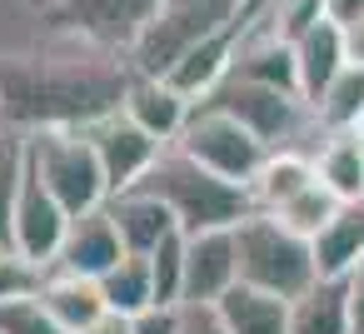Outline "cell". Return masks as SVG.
I'll list each match as a JSON object with an SVG mask.
<instances>
[{
    "label": "cell",
    "mask_w": 364,
    "mask_h": 334,
    "mask_svg": "<svg viewBox=\"0 0 364 334\" xmlns=\"http://www.w3.org/2000/svg\"><path fill=\"white\" fill-rule=\"evenodd\" d=\"M26 160L31 175L70 210V215H90L110 200L100 155L85 135V125H46V130H26Z\"/></svg>",
    "instance_id": "5b68a950"
},
{
    "label": "cell",
    "mask_w": 364,
    "mask_h": 334,
    "mask_svg": "<svg viewBox=\"0 0 364 334\" xmlns=\"http://www.w3.org/2000/svg\"><path fill=\"white\" fill-rule=\"evenodd\" d=\"M0 334H70V329H60V324L46 314V304L31 294V299L0 304Z\"/></svg>",
    "instance_id": "f546056e"
},
{
    "label": "cell",
    "mask_w": 364,
    "mask_h": 334,
    "mask_svg": "<svg viewBox=\"0 0 364 334\" xmlns=\"http://www.w3.org/2000/svg\"><path fill=\"white\" fill-rule=\"evenodd\" d=\"M205 100L220 105V110H230V115H235L245 130H255L269 150H279V145H299V150L314 155V150L324 145V130L314 125V110H309V100H304L299 90L264 85V80H250V75L230 70Z\"/></svg>",
    "instance_id": "277c9868"
},
{
    "label": "cell",
    "mask_w": 364,
    "mask_h": 334,
    "mask_svg": "<svg viewBox=\"0 0 364 334\" xmlns=\"http://www.w3.org/2000/svg\"><path fill=\"white\" fill-rule=\"evenodd\" d=\"M120 110H125L145 135H155L160 145H175L180 130H185V120H190V110H195V100L180 95L165 75H135V70H130V85H125V95H120Z\"/></svg>",
    "instance_id": "8fae6325"
},
{
    "label": "cell",
    "mask_w": 364,
    "mask_h": 334,
    "mask_svg": "<svg viewBox=\"0 0 364 334\" xmlns=\"http://www.w3.org/2000/svg\"><path fill=\"white\" fill-rule=\"evenodd\" d=\"M100 289H105V304H110L115 314H140L145 304H155L150 259H145V254H125L115 269L100 274Z\"/></svg>",
    "instance_id": "d4e9b609"
},
{
    "label": "cell",
    "mask_w": 364,
    "mask_h": 334,
    "mask_svg": "<svg viewBox=\"0 0 364 334\" xmlns=\"http://www.w3.org/2000/svg\"><path fill=\"white\" fill-rule=\"evenodd\" d=\"M130 249H125V239H120V230H115V220H110V210L100 205V210H90V215H75L70 220V235H65V244H60V254H55V264H65V269H80V274H105V269H115L120 259H125Z\"/></svg>",
    "instance_id": "9a60e30c"
},
{
    "label": "cell",
    "mask_w": 364,
    "mask_h": 334,
    "mask_svg": "<svg viewBox=\"0 0 364 334\" xmlns=\"http://www.w3.org/2000/svg\"><path fill=\"white\" fill-rule=\"evenodd\" d=\"M125 85H130L125 50L60 21L41 50L0 65V110L16 130L95 125L100 115L120 110Z\"/></svg>",
    "instance_id": "6da1fadb"
},
{
    "label": "cell",
    "mask_w": 364,
    "mask_h": 334,
    "mask_svg": "<svg viewBox=\"0 0 364 334\" xmlns=\"http://www.w3.org/2000/svg\"><path fill=\"white\" fill-rule=\"evenodd\" d=\"M50 6H55L60 21H70V26L90 31L95 41L125 50L135 41V31L145 26V16L155 11V0H50Z\"/></svg>",
    "instance_id": "2e32d148"
},
{
    "label": "cell",
    "mask_w": 364,
    "mask_h": 334,
    "mask_svg": "<svg viewBox=\"0 0 364 334\" xmlns=\"http://www.w3.org/2000/svg\"><path fill=\"white\" fill-rule=\"evenodd\" d=\"M175 314H180V304H145L140 314H130V329L135 334H175Z\"/></svg>",
    "instance_id": "1f68e13d"
},
{
    "label": "cell",
    "mask_w": 364,
    "mask_h": 334,
    "mask_svg": "<svg viewBox=\"0 0 364 334\" xmlns=\"http://www.w3.org/2000/svg\"><path fill=\"white\" fill-rule=\"evenodd\" d=\"M324 21L329 26H354V21H364V0H324Z\"/></svg>",
    "instance_id": "836d02e7"
},
{
    "label": "cell",
    "mask_w": 364,
    "mask_h": 334,
    "mask_svg": "<svg viewBox=\"0 0 364 334\" xmlns=\"http://www.w3.org/2000/svg\"><path fill=\"white\" fill-rule=\"evenodd\" d=\"M339 36H344V60L364 70V21H354V26H344Z\"/></svg>",
    "instance_id": "e575fe53"
},
{
    "label": "cell",
    "mask_w": 364,
    "mask_h": 334,
    "mask_svg": "<svg viewBox=\"0 0 364 334\" xmlns=\"http://www.w3.org/2000/svg\"><path fill=\"white\" fill-rule=\"evenodd\" d=\"M6 130H11V120H6V110H0V135H6Z\"/></svg>",
    "instance_id": "8d00e7d4"
},
{
    "label": "cell",
    "mask_w": 364,
    "mask_h": 334,
    "mask_svg": "<svg viewBox=\"0 0 364 334\" xmlns=\"http://www.w3.org/2000/svg\"><path fill=\"white\" fill-rule=\"evenodd\" d=\"M26 185V130H6L0 135V244H11V220H16V200Z\"/></svg>",
    "instance_id": "4316f807"
},
{
    "label": "cell",
    "mask_w": 364,
    "mask_h": 334,
    "mask_svg": "<svg viewBox=\"0 0 364 334\" xmlns=\"http://www.w3.org/2000/svg\"><path fill=\"white\" fill-rule=\"evenodd\" d=\"M235 55H240V16H235L225 31H215L210 41H200L195 50H185V55L170 65L165 80H170L180 95H190V100L200 105V100H205V95L235 70Z\"/></svg>",
    "instance_id": "4fadbf2b"
},
{
    "label": "cell",
    "mask_w": 364,
    "mask_h": 334,
    "mask_svg": "<svg viewBox=\"0 0 364 334\" xmlns=\"http://www.w3.org/2000/svg\"><path fill=\"white\" fill-rule=\"evenodd\" d=\"M349 60H344V36H339V26H329V21H319V26H309L299 41H294V70H299V95L314 105L324 90H329V80L344 70Z\"/></svg>",
    "instance_id": "e0dca14e"
},
{
    "label": "cell",
    "mask_w": 364,
    "mask_h": 334,
    "mask_svg": "<svg viewBox=\"0 0 364 334\" xmlns=\"http://www.w3.org/2000/svg\"><path fill=\"white\" fill-rule=\"evenodd\" d=\"M240 284V254H235V225L230 230H200L185 235V299L220 304ZM180 299V304H185Z\"/></svg>",
    "instance_id": "30bf717a"
},
{
    "label": "cell",
    "mask_w": 364,
    "mask_h": 334,
    "mask_svg": "<svg viewBox=\"0 0 364 334\" xmlns=\"http://www.w3.org/2000/svg\"><path fill=\"white\" fill-rule=\"evenodd\" d=\"M175 334H230V324H225V309L220 304L185 299L180 314H175Z\"/></svg>",
    "instance_id": "4dcf8cb0"
},
{
    "label": "cell",
    "mask_w": 364,
    "mask_h": 334,
    "mask_svg": "<svg viewBox=\"0 0 364 334\" xmlns=\"http://www.w3.org/2000/svg\"><path fill=\"white\" fill-rule=\"evenodd\" d=\"M309 110H314V125H319L324 135H334V130H359V115H364V70H359V65H344V70L329 80V90H324Z\"/></svg>",
    "instance_id": "cb8c5ba5"
},
{
    "label": "cell",
    "mask_w": 364,
    "mask_h": 334,
    "mask_svg": "<svg viewBox=\"0 0 364 334\" xmlns=\"http://www.w3.org/2000/svg\"><path fill=\"white\" fill-rule=\"evenodd\" d=\"M55 26L60 16L50 0H0V65L41 50Z\"/></svg>",
    "instance_id": "ffe728a7"
},
{
    "label": "cell",
    "mask_w": 364,
    "mask_h": 334,
    "mask_svg": "<svg viewBox=\"0 0 364 334\" xmlns=\"http://www.w3.org/2000/svg\"><path fill=\"white\" fill-rule=\"evenodd\" d=\"M41 279H46V264L26 259L16 244H0V304L41 294Z\"/></svg>",
    "instance_id": "f1b7e54d"
},
{
    "label": "cell",
    "mask_w": 364,
    "mask_h": 334,
    "mask_svg": "<svg viewBox=\"0 0 364 334\" xmlns=\"http://www.w3.org/2000/svg\"><path fill=\"white\" fill-rule=\"evenodd\" d=\"M240 11H245V0H155V11L125 45V60L135 75H170V65L185 50H195L200 41L225 31Z\"/></svg>",
    "instance_id": "8992f818"
},
{
    "label": "cell",
    "mask_w": 364,
    "mask_h": 334,
    "mask_svg": "<svg viewBox=\"0 0 364 334\" xmlns=\"http://www.w3.org/2000/svg\"><path fill=\"white\" fill-rule=\"evenodd\" d=\"M359 130H364V115H359Z\"/></svg>",
    "instance_id": "74e56055"
},
{
    "label": "cell",
    "mask_w": 364,
    "mask_h": 334,
    "mask_svg": "<svg viewBox=\"0 0 364 334\" xmlns=\"http://www.w3.org/2000/svg\"><path fill=\"white\" fill-rule=\"evenodd\" d=\"M220 309H225L230 334H289V299H279V294L235 284L220 299Z\"/></svg>",
    "instance_id": "603a6c76"
},
{
    "label": "cell",
    "mask_w": 364,
    "mask_h": 334,
    "mask_svg": "<svg viewBox=\"0 0 364 334\" xmlns=\"http://www.w3.org/2000/svg\"><path fill=\"white\" fill-rule=\"evenodd\" d=\"M105 210H110V220H115V230H120V239H125V249H130V254H155V249L180 230V225H175V215L165 210V200H160V195H150L145 185L110 195V200H105Z\"/></svg>",
    "instance_id": "5bb4252c"
},
{
    "label": "cell",
    "mask_w": 364,
    "mask_h": 334,
    "mask_svg": "<svg viewBox=\"0 0 364 334\" xmlns=\"http://www.w3.org/2000/svg\"><path fill=\"white\" fill-rule=\"evenodd\" d=\"M309 180H314V155L299 150V145H279V150H269L264 165L255 170L250 200H255V210H279V205L294 200Z\"/></svg>",
    "instance_id": "ac0fdd59"
},
{
    "label": "cell",
    "mask_w": 364,
    "mask_h": 334,
    "mask_svg": "<svg viewBox=\"0 0 364 334\" xmlns=\"http://www.w3.org/2000/svg\"><path fill=\"white\" fill-rule=\"evenodd\" d=\"M339 210H344V200H339V195H334V190H329V185L314 175V180H309V185L294 195V200H284V205H279V210H269V215H279V220H284L294 235L314 239V235H319V230H324V225H329Z\"/></svg>",
    "instance_id": "484cf974"
},
{
    "label": "cell",
    "mask_w": 364,
    "mask_h": 334,
    "mask_svg": "<svg viewBox=\"0 0 364 334\" xmlns=\"http://www.w3.org/2000/svg\"><path fill=\"white\" fill-rule=\"evenodd\" d=\"M175 145H180L190 160H200L205 170L235 180V185H245V190H250L255 170H259L264 155H269V145H264L255 130H245L230 110H220V105H210V100H200V105L190 110V120H185V130H180Z\"/></svg>",
    "instance_id": "52a82bcc"
},
{
    "label": "cell",
    "mask_w": 364,
    "mask_h": 334,
    "mask_svg": "<svg viewBox=\"0 0 364 334\" xmlns=\"http://www.w3.org/2000/svg\"><path fill=\"white\" fill-rule=\"evenodd\" d=\"M75 334H135V329H130V314H115V309H110V314H100L95 324H85V329H75Z\"/></svg>",
    "instance_id": "d590c367"
},
{
    "label": "cell",
    "mask_w": 364,
    "mask_h": 334,
    "mask_svg": "<svg viewBox=\"0 0 364 334\" xmlns=\"http://www.w3.org/2000/svg\"><path fill=\"white\" fill-rule=\"evenodd\" d=\"M344 294H349V329L364 334V259L344 274Z\"/></svg>",
    "instance_id": "d6a6232c"
},
{
    "label": "cell",
    "mask_w": 364,
    "mask_h": 334,
    "mask_svg": "<svg viewBox=\"0 0 364 334\" xmlns=\"http://www.w3.org/2000/svg\"><path fill=\"white\" fill-rule=\"evenodd\" d=\"M314 175L344 200H364V130H334L314 150Z\"/></svg>",
    "instance_id": "44dd1931"
},
{
    "label": "cell",
    "mask_w": 364,
    "mask_h": 334,
    "mask_svg": "<svg viewBox=\"0 0 364 334\" xmlns=\"http://www.w3.org/2000/svg\"><path fill=\"white\" fill-rule=\"evenodd\" d=\"M85 135H90V145H95V155H100V170H105L110 195L135 190V185L150 175V165L160 160V150H165V145H160L155 135H145L125 110L100 115L95 125H85Z\"/></svg>",
    "instance_id": "ba28073f"
},
{
    "label": "cell",
    "mask_w": 364,
    "mask_h": 334,
    "mask_svg": "<svg viewBox=\"0 0 364 334\" xmlns=\"http://www.w3.org/2000/svg\"><path fill=\"white\" fill-rule=\"evenodd\" d=\"M140 185L165 200V210L175 215V225H180L185 235L230 230V225H240V220L255 210V200H250L245 185H235V180L205 170V165L190 160L180 145H165L160 160L150 165V175H145Z\"/></svg>",
    "instance_id": "7a4b0ae2"
},
{
    "label": "cell",
    "mask_w": 364,
    "mask_h": 334,
    "mask_svg": "<svg viewBox=\"0 0 364 334\" xmlns=\"http://www.w3.org/2000/svg\"><path fill=\"white\" fill-rule=\"evenodd\" d=\"M235 254H240V284L279 294V299H294L299 289L319 279L314 244L269 210H250L235 225Z\"/></svg>",
    "instance_id": "3957f363"
},
{
    "label": "cell",
    "mask_w": 364,
    "mask_h": 334,
    "mask_svg": "<svg viewBox=\"0 0 364 334\" xmlns=\"http://www.w3.org/2000/svg\"><path fill=\"white\" fill-rule=\"evenodd\" d=\"M289 334H354L344 279H314L289 299Z\"/></svg>",
    "instance_id": "7402d4cb"
},
{
    "label": "cell",
    "mask_w": 364,
    "mask_h": 334,
    "mask_svg": "<svg viewBox=\"0 0 364 334\" xmlns=\"http://www.w3.org/2000/svg\"><path fill=\"white\" fill-rule=\"evenodd\" d=\"M150 259V284H155V304H180L185 299V230H175Z\"/></svg>",
    "instance_id": "83f0119b"
},
{
    "label": "cell",
    "mask_w": 364,
    "mask_h": 334,
    "mask_svg": "<svg viewBox=\"0 0 364 334\" xmlns=\"http://www.w3.org/2000/svg\"><path fill=\"white\" fill-rule=\"evenodd\" d=\"M70 210L31 175V160H26V185H21V200H16V220H11V244L26 254V259H36V264H55V254H60V244H65V235H70Z\"/></svg>",
    "instance_id": "9c48e42d"
},
{
    "label": "cell",
    "mask_w": 364,
    "mask_h": 334,
    "mask_svg": "<svg viewBox=\"0 0 364 334\" xmlns=\"http://www.w3.org/2000/svg\"><path fill=\"white\" fill-rule=\"evenodd\" d=\"M36 299H41L46 314H50L60 329H70V334L85 329V324H95L100 314H110L100 279H95V274H80V269H65V264H50V269H46Z\"/></svg>",
    "instance_id": "7c38bea8"
},
{
    "label": "cell",
    "mask_w": 364,
    "mask_h": 334,
    "mask_svg": "<svg viewBox=\"0 0 364 334\" xmlns=\"http://www.w3.org/2000/svg\"><path fill=\"white\" fill-rule=\"evenodd\" d=\"M309 244H314V269H319V279H344V274L364 259V200L344 205Z\"/></svg>",
    "instance_id": "d6986e66"
}]
</instances>
